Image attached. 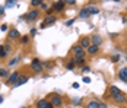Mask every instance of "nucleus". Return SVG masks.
<instances>
[{"mask_svg":"<svg viewBox=\"0 0 127 108\" xmlns=\"http://www.w3.org/2000/svg\"><path fill=\"white\" fill-rule=\"evenodd\" d=\"M98 108H108V107H107V104H104V102H98Z\"/></svg>","mask_w":127,"mask_h":108,"instance_id":"c756f323","label":"nucleus"},{"mask_svg":"<svg viewBox=\"0 0 127 108\" xmlns=\"http://www.w3.org/2000/svg\"><path fill=\"white\" fill-rule=\"evenodd\" d=\"M85 108H98V101H89Z\"/></svg>","mask_w":127,"mask_h":108,"instance_id":"a211bd4d","label":"nucleus"},{"mask_svg":"<svg viewBox=\"0 0 127 108\" xmlns=\"http://www.w3.org/2000/svg\"><path fill=\"white\" fill-rule=\"evenodd\" d=\"M41 9H44V10H47V9H48V6H47L45 3H42V4H41Z\"/></svg>","mask_w":127,"mask_h":108,"instance_id":"f704fd0d","label":"nucleus"},{"mask_svg":"<svg viewBox=\"0 0 127 108\" xmlns=\"http://www.w3.org/2000/svg\"><path fill=\"white\" fill-rule=\"evenodd\" d=\"M89 70H91V67H88V66H85V67H83V72H89Z\"/></svg>","mask_w":127,"mask_h":108,"instance_id":"4c0bfd02","label":"nucleus"},{"mask_svg":"<svg viewBox=\"0 0 127 108\" xmlns=\"http://www.w3.org/2000/svg\"><path fill=\"white\" fill-rule=\"evenodd\" d=\"M26 82H28V77H26V76H24V77H19V80H18V82H16V83L13 85V88H19V86H21V85L26 83Z\"/></svg>","mask_w":127,"mask_h":108,"instance_id":"dca6fc26","label":"nucleus"},{"mask_svg":"<svg viewBox=\"0 0 127 108\" xmlns=\"http://www.w3.org/2000/svg\"><path fill=\"white\" fill-rule=\"evenodd\" d=\"M88 10H89V13H91V15H96V13L99 12V10H98L96 7H92V6H89V7H88Z\"/></svg>","mask_w":127,"mask_h":108,"instance_id":"5701e85b","label":"nucleus"},{"mask_svg":"<svg viewBox=\"0 0 127 108\" xmlns=\"http://www.w3.org/2000/svg\"><path fill=\"white\" fill-rule=\"evenodd\" d=\"M21 108H25V107H21Z\"/></svg>","mask_w":127,"mask_h":108,"instance_id":"79ce46f5","label":"nucleus"},{"mask_svg":"<svg viewBox=\"0 0 127 108\" xmlns=\"http://www.w3.org/2000/svg\"><path fill=\"white\" fill-rule=\"evenodd\" d=\"M118 77H120V80H123V82H126L127 83V67L120 69V72H118Z\"/></svg>","mask_w":127,"mask_h":108,"instance_id":"f8f14e48","label":"nucleus"},{"mask_svg":"<svg viewBox=\"0 0 127 108\" xmlns=\"http://www.w3.org/2000/svg\"><path fill=\"white\" fill-rule=\"evenodd\" d=\"M83 82H85V83H89V82H91V77H83Z\"/></svg>","mask_w":127,"mask_h":108,"instance_id":"e433bc0d","label":"nucleus"},{"mask_svg":"<svg viewBox=\"0 0 127 108\" xmlns=\"http://www.w3.org/2000/svg\"><path fill=\"white\" fill-rule=\"evenodd\" d=\"M4 57H7V53L4 50V45H0V59H4Z\"/></svg>","mask_w":127,"mask_h":108,"instance_id":"6ab92c4d","label":"nucleus"},{"mask_svg":"<svg viewBox=\"0 0 127 108\" xmlns=\"http://www.w3.org/2000/svg\"><path fill=\"white\" fill-rule=\"evenodd\" d=\"M110 95H111V98H113V101L117 102V104H123V102L127 101L124 92H121L117 86H111V88H110Z\"/></svg>","mask_w":127,"mask_h":108,"instance_id":"f257e3e1","label":"nucleus"},{"mask_svg":"<svg viewBox=\"0 0 127 108\" xmlns=\"http://www.w3.org/2000/svg\"><path fill=\"white\" fill-rule=\"evenodd\" d=\"M4 50H6V53L9 54V53H10V45H9V44H6V45H4Z\"/></svg>","mask_w":127,"mask_h":108,"instance_id":"2f4dec72","label":"nucleus"},{"mask_svg":"<svg viewBox=\"0 0 127 108\" xmlns=\"http://www.w3.org/2000/svg\"><path fill=\"white\" fill-rule=\"evenodd\" d=\"M10 74H9V72L6 70V69H1L0 67V77H9Z\"/></svg>","mask_w":127,"mask_h":108,"instance_id":"aec40b11","label":"nucleus"},{"mask_svg":"<svg viewBox=\"0 0 127 108\" xmlns=\"http://www.w3.org/2000/svg\"><path fill=\"white\" fill-rule=\"evenodd\" d=\"M73 63H76L77 66H82V64H85V59H77V57H75L73 59Z\"/></svg>","mask_w":127,"mask_h":108,"instance_id":"412c9836","label":"nucleus"},{"mask_svg":"<svg viewBox=\"0 0 127 108\" xmlns=\"http://www.w3.org/2000/svg\"><path fill=\"white\" fill-rule=\"evenodd\" d=\"M80 45L83 48H86L88 50L89 47H91V38H88V36H83L82 39H80Z\"/></svg>","mask_w":127,"mask_h":108,"instance_id":"ddd939ff","label":"nucleus"},{"mask_svg":"<svg viewBox=\"0 0 127 108\" xmlns=\"http://www.w3.org/2000/svg\"><path fill=\"white\" fill-rule=\"evenodd\" d=\"M118 60H120V56H118V54H115L114 57H113V61L115 63V61H118Z\"/></svg>","mask_w":127,"mask_h":108,"instance_id":"72a5a7b5","label":"nucleus"},{"mask_svg":"<svg viewBox=\"0 0 127 108\" xmlns=\"http://www.w3.org/2000/svg\"><path fill=\"white\" fill-rule=\"evenodd\" d=\"M57 21V18L54 16V15H48L44 21H42V24H41V28H45V26H48V25H53L54 22Z\"/></svg>","mask_w":127,"mask_h":108,"instance_id":"39448f33","label":"nucleus"},{"mask_svg":"<svg viewBox=\"0 0 127 108\" xmlns=\"http://www.w3.org/2000/svg\"><path fill=\"white\" fill-rule=\"evenodd\" d=\"M123 22H127V18H123Z\"/></svg>","mask_w":127,"mask_h":108,"instance_id":"ea45409f","label":"nucleus"},{"mask_svg":"<svg viewBox=\"0 0 127 108\" xmlns=\"http://www.w3.org/2000/svg\"><path fill=\"white\" fill-rule=\"evenodd\" d=\"M126 60H127V57H126Z\"/></svg>","mask_w":127,"mask_h":108,"instance_id":"37998d69","label":"nucleus"},{"mask_svg":"<svg viewBox=\"0 0 127 108\" xmlns=\"http://www.w3.org/2000/svg\"><path fill=\"white\" fill-rule=\"evenodd\" d=\"M39 18V12L37 9H34V10H31L29 13H26L25 15V19L26 21H37Z\"/></svg>","mask_w":127,"mask_h":108,"instance_id":"0eeeda50","label":"nucleus"},{"mask_svg":"<svg viewBox=\"0 0 127 108\" xmlns=\"http://www.w3.org/2000/svg\"><path fill=\"white\" fill-rule=\"evenodd\" d=\"M29 34H31V35H37V29H35V28H32V29H31V31H29Z\"/></svg>","mask_w":127,"mask_h":108,"instance_id":"7c9ffc66","label":"nucleus"},{"mask_svg":"<svg viewBox=\"0 0 127 108\" xmlns=\"http://www.w3.org/2000/svg\"><path fill=\"white\" fill-rule=\"evenodd\" d=\"M31 69H32L35 73H41L42 72V69H44V66H42V63H41L38 59H34L32 63H31Z\"/></svg>","mask_w":127,"mask_h":108,"instance_id":"20e7f679","label":"nucleus"},{"mask_svg":"<svg viewBox=\"0 0 127 108\" xmlns=\"http://www.w3.org/2000/svg\"><path fill=\"white\" fill-rule=\"evenodd\" d=\"M1 102H3V98H1V96H0V104H1Z\"/></svg>","mask_w":127,"mask_h":108,"instance_id":"a19ab883","label":"nucleus"},{"mask_svg":"<svg viewBox=\"0 0 127 108\" xmlns=\"http://www.w3.org/2000/svg\"><path fill=\"white\" fill-rule=\"evenodd\" d=\"M19 77H21V74H19V72H13L9 77H7V80H6V83L7 85H15L18 80H19Z\"/></svg>","mask_w":127,"mask_h":108,"instance_id":"423d86ee","label":"nucleus"},{"mask_svg":"<svg viewBox=\"0 0 127 108\" xmlns=\"http://www.w3.org/2000/svg\"><path fill=\"white\" fill-rule=\"evenodd\" d=\"M91 44H92V45H96V47H99V45L102 44L101 35H92V38H91Z\"/></svg>","mask_w":127,"mask_h":108,"instance_id":"9d476101","label":"nucleus"},{"mask_svg":"<svg viewBox=\"0 0 127 108\" xmlns=\"http://www.w3.org/2000/svg\"><path fill=\"white\" fill-rule=\"evenodd\" d=\"M89 15H91V13H89L88 7H83V9H82V10L79 12V18H82V19H85V18H88Z\"/></svg>","mask_w":127,"mask_h":108,"instance_id":"2eb2a0df","label":"nucleus"},{"mask_svg":"<svg viewBox=\"0 0 127 108\" xmlns=\"http://www.w3.org/2000/svg\"><path fill=\"white\" fill-rule=\"evenodd\" d=\"M72 53L75 54V57H77V59H85V48L82 47L80 44H76V45H73L72 47Z\"/></svg>","mask_w":127,"mask_h":108,"instance_id":"f03ea898","label":"nucleus"},{"mask_svg":"<svg viewBox=\"0 0 127 108\" xmlns=\"http://www.w3.org/2000/svg\"><path fill=\"white\" fill-rule=\"evenodd\" d=\"M98 51H99V47H96V45H92V44H91V47H89L88 50H86V53H88V54H91V56L96 54Z\"/></svg>","mask_w":127,"mask_h":108,"instance_id":"4468645a","label":"nucleus"},{"mask_svg":"<svg viewBox=\"0 0 127 108\" xmlns=\"http://www.w3.org/2000/svg\"><path fill=\"white\" fill-rule=\"evenodd\" d=\"M66 69H67V70H73V69H75V63H73V61L67 63V64H66Z\"/></svg>","mask_w":127,"mask_h":108,"instance_id":"393cba45","label":"nucleus"},{"mask_svg":"<svg viewBox=\"0 0 127 108\" xmlns=\"http://www.w3.org/2000/svg\"><path fill=\"white\" fill-rule=\"evenodd\" d=\"M72 86H73L75 89H77V88H79V83H77V82H73V83H72Z\"/></svg>","mask_w":127,"mask_h":108,"instance_id":"c9c22d12","label":"nucleus"},{"mask_svg":"<svg viewBox=\"0 0 127 108\" xmlns=\"http://www.w3.org/2000/svg\"><path fill=\"white\" fill-rule=\"evenodd\" d=\"M15 6H16V1H13V0H7L4 7H15Z\"/></svg>","mask_w":127,"mask_h":108,"instance_id":"4be33fe9","label":"nucleus"},{"mask_svg":"<svg viewBox=\"0 0 127 108\" xmlns=\"http://www.w3.org/2000/svg\"><path fill=\"white\" fill-rule=\"evenodd\" d=\"M31 4H32V6H41V4H42V1H41V0H32V1H31Z\"/></svg>","mask_w":127,"mask_h":108,"instance_id":"a878e982","label":"nucleus"},{"mask_svg":"<svg viewBox=\"0 0 127 108\" xmlns=\"http://www.w3.org/2000/svg\"><path fill=\"white\" fill-rule=\"evenodd\" d=\"M42 66L47 67V69H51V67L54 66V63H53V61H45V63H42Z\"/></svg>","mask_w":127,"mask_h":108,"instance_id":"b1692460","label":"nucleus"},{"mask_svg":"<svg viewBox=\"0 0 127 108\" xmlns=\"http://www.w3.org/2000/svg\"><path fill=\"white\" fill-rule=\"evenodd\" d=\"M64 4H66V1H54V3H53V10H57V12L63 10Z\"/></svg>","mask_w":127,"mask_h":108,"instance_id":"9b49d317","label":"nucleus"},{"mask_svg":"<svg viewBox=\"0 0 127 108\" xmlns=\"http://www.w3.org/2000/svg\"><path fill=\"white\" fill-rule=\"evenodd\" d=\"M37 108H54V107L51 105V102L48 101V99H38Z\"/></svg>","mask_w":127,"mask_h":108,"instance_id":"6e6552de","label":"nucleus"},{"mask_svg":"<svg viewBox=\"0 0 127 108\" xmlns=\"http://www.w3.org/2000/svg\"><path fill=\"white\" fill-rule=\"evenodd\" d=\"M72 102H73L75 105H79V104L82 102V99H80V98H73V99H72Z\"/></svg>","mask_w":127,"mask_h":108,"instance_id":"cd10ccee","label":"nucleus"},{"mask_svg":"<svg viewBox=\"0 0 127 108\" xmlns=\"http://www.w3.org/2000/svg\"><path fill=\"white\" fill-rule=\"evenodd\" d=\"M18 38H21L19 31H18L16 28H10V29H9V39H18Z\"/></svg>","mask_w":127,"mask_h":108,"instance_id":"1a4fd4ad","label":"nucleus"},{"mask_svg":"<svg viewBox=\"0 0 127 108\" xmlns=\"http://www.w3.org/2000/svg\"><path fill=\"white\" fill-rule=\"evenodd\" d=\"M0 15H3V7H0Z\"/></svg>","mask_w":127,"mask_h":108,"instance_id":"58836bf2","label":"nucleus"},{"mask_svg":"<svg viewBox=\"0 0 127 108\" xmlns=\"http://www.w3.org/2000/svg\"><path fill=\"white\" fill-rule=\"evenodd\" d=\"M21 60H22V57H21V56H16V57H13L12 60L9 61V66L12 67V66H15L16 63H19V61H21Z\"/></svg>","mask_w":127,"mask_h":108,"instance_id":"f3484780","label":"nucleus"},{"mask_svg":"<svg viewBox=\"0 0 127 108\" xmlns=\"http://www.w3.org/2000/svg\"><path fill=\"white\" fill-rule=\"evenodd\" d=\"M73 24H75V19H70V21H67V22H66V26H72Z\"/></svg>","mask_w":127,"mask_h":108,"instance_id":"c85d7f7f","label":"nucleus"},{"mask_svg":"<svg viewBox=\"0 0 127 108\" xmlns=\"http://www.w3.org/2000/svg\"><path fill=\"white\" fill-rule=\"evenodd\" d=\"M0 29H1V31H7V25H6V24H3L1 26H0Z\"/></svg>","mask_w":127,"mask_h":108,"instance_id":"473e14b6","label":"nucleus"},{"mask_svg":"<svg viewBox=\"0 0 127 108\" xmlns=\"http://www.w3.org/2000/svg\"><path fill=\"white\" fill-rule=\"evenodd\" d=\"M21 42H22V44H28V42H29V36L24 35V36H22V41H21Z\"/></svg>","mask_w":127,"mask_h":108,"instance_id":"bb28decb","label":"nucleus"},{"mask_svg":"<svg viewBox=\"0 0 127 108\" xmlns=\"http://www.w3.org/2000/svg\"><path fill=\"white\" fill-rule=\"evenodd\" d=\"M48 101H50L51 102V105H53V107H62V105H63V99H62V96L60 95H57V94H53V95L50 96V99H48Z\"/></svg>","mask_w":127,"mask_h":108,"instance_id":"7ed1b4c3","label":"nucleus"}]
</instances>
